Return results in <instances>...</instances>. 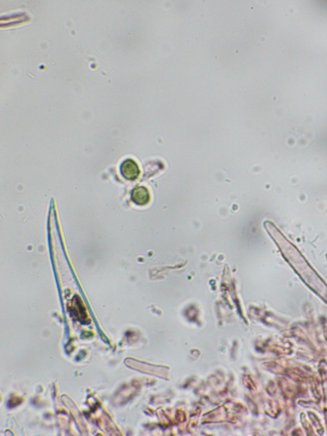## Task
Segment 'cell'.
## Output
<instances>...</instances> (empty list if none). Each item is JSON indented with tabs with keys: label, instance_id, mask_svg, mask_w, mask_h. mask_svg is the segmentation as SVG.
I'll use <instances>...</instances> for the list:
<instances>
[{
	"label": "cell",
	"instance_id": "obj_2",
	"mask_svg": "<svg viewBox=\"0 0 327 436\" xmlns=\"http://www.w3.org/2000/svg\"><path fill=\"white\" fill-rule=\"evenodd\" d=\"M132 200L138 205H144L148 204L150 200V195L144 186H138L134 189L132 192Z\"/></svg>",
	"mask_w": 327,
	"mask_h": 436
},
{
	"label": "cell",
	"instance_id": "obj_1",
	"mask_svg": "<svg viewBox=\"0 0 327 436\" xmlns=\"http://www.w3.org/2000/svg\"><path fill=\"white\" fill-rule=\"evenodd\" d=\"M120 172L124 178L128 181H134L139 177L140 169L134 160L128 159L122 163Z\"/></svg>",
	"mask_w": 327,
	"mask_h": 436
}]
</instances>
